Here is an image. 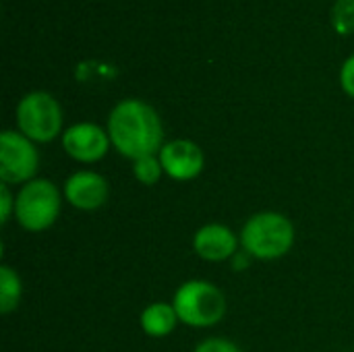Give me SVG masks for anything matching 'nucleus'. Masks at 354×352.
<instances>
[{"label": "nucleus", "mask_w": 354, "mask_h": 352, "mask_svg": "<svg viewBox=\"0 0 354 352\" xmlns=\"http://www.w3.org/2000/svg\"><path fill=\"white\" fill-rule=\"evenodd\" d=\"M66 201L79 210H97L108 199V183L95 172H77L64 185Z\"/></svg>", "instance_id": "obj_9"}, {"label": "nucleus", "mask_w": 354, "mask_h": 352, "mask_svg": "<svg viewBox=\"0 0 354 352\" xmlns=\"http://www.w3.org/2000/svg\"><path fill=\"white\" fill-rule=\"evenodd\" d=\"M195 352H241L232 342L228 340H222V338H209L205 342H201Z\"/></svg>", "instance_id": "obj_15"}, {"label": "nucleus", "mask_w": 354, "mask_h": 352, "mask_svg": "<svg viewBox=\"0 0 354 352\" xmlns=\"http://www.w3.org/2000/svg\"><path fill=\"white\" fill-rule=\"evenodd\" d=\"M340 81H342V89L354 98V56H351L344 62L342 73H340Z\"/></svg>", "instance_id": "obj_16"}, {"label": "nucleus", "mask_w": 354, "mask_h": 352, "mask_svg": "<svg viewBox=\"0 0 354 352\" xmlns=\"http://www.w3.org/2000/svg\"><path fill=\"white\" fill-rule=\"evenodd\" d=\"M241 241L249 255L259 259H276L290 251L295 243V228L282 214L263 212L245 224Z\"/></svg>", "instance_id": "obj_2"}, {"label": "nucleus", "mask_w": 354, "mask_h": 352, "mask_svg": "<svg viewBox=\"0 0 354 352\" xmlns=\"http://www.w3.org/2000/svg\"><path fill=\"white\" fill-rule=\"evenodd\" d=\"M66 154L79 162H97L108 151V135L93 122H79L66 129L62 135Z\"/></svg>", "instance_id": "obj_7"}, {"label": "nucleus", "mask_w": 354, "mask_h": 352, "mask_svg": "<svg viewBox=\"0 0 354 352\" xmlns=\"http://www.w3.org/2000/svg\"><path fill=\"white\" fill-rule=\"evenodd\" d=\"M332 23L338 33L346 35L354 31V0H336L332 8Z\"/></svg>", "instance_id": "obj_14"}, {"label": "nucleus", "mask_w": 354, "mask_h": 352, "mask_svg": "<svg viewBox=\"0 0 354 352\" xmlns=\"http://www.w3.org/2000/svg\"><path fill=\"white\" fill-rule=\"evenodd\" d=\"M0 205H2V214H0L2 218H0V222L6 224L8 218H10V210H12V197L8 193V187L6 185H0Z\"/></svg>", "instance_id": "obj_17"}, {"label": "nucleus", "mask_w": 354, "mask_h": 352, "mask_svg": "<svg viewBox=\"0 0 354 352\" xmlns=\"http://www.w3.org/2000/svg\"><path fill=\"white\" fill-rule=\"evenodd\" d=\"M135 178L143 185H156L162 176V162L160 158H153V156H145V158H139L135 160Z\"/></svg>", "instance_id": "obj_13"}, {"label": "nucleus", "mask_w": 354, "mask_h": 352, "mask_svg": "<svg viewBox=\"0 0 354 352\" xmlns=\"http://www.w3.org/2000/svg\"><path fill=\"white\" fill-rule=\"evenodd\" d=\"M21 299V278L8 266L0 268V311L8 315Z\"/></svg>", "instance_id": "obj_12"}, {"label": "nucleus", "mask_w": 354, "mask_h": 352, "mask_svg": "<svg viewBox=\"0 0 354 352\" xmlns=\"http://www.w3.org/2000/svg\"><path fill=\"white\" fill-rule=\"evenodd\" d=\"M37 170V151L25 135L4 131L0 135V178L8 183H29Z\"/></svg>", "instance_id": "obj_6"}, {"label": "nucleus", "mask_w": 354, "mask_h": 352, "mask_svg": "<svg viewBox=\"0 0 354 352\" xmlns=\"http://www.w3.org/2000/svg\"><path fill=\"white\" fill-rule=\"evenodd\" d=\"M15 212L19 224L29 232H41L50 228L60 212L58 189L44 178L29 180L17 195Z\"/></svg>", "instance_id": "obj_4"}, {"label": "nucleus", "mask_w": 354, "mask_h": 352, "mask_svg": "<svg viewBox=\"0 0 354 352\" xmlns=\"http://www.w3.org/2000/svg\"><path fill=\"white\" fill-rule=\"evenodd\" d=\"M193 249L199 257L207 261H224L234 257L236 253V239L234 234L222 224H207L197 230L193 239Z\"/></svg>", "instance_id": "obj_10"}, {"label": "nucleus", "mask_w": 354, "mask_h": 352, "mask_svg": "<svg viewBox=\"0 0 354 352\" xmlns=\"http://www.w3.org/2000/svg\"><path fill=\"white\" fill-rule=\"evenodd\" d=\"M17 122L21 133L31 141H52L62 127V112L58 102L46 91L27 93L17 108Z\"/></svg>", "instance_id": "obj_5"}, {"label": "nucleus", "mask_w": 354, "mask_h": 352, "mask_svg": "<svg viewBox=\"0 0 354 352\" xmlns=\"http://www.w3.org/2000/svg\"><path fill=\"white\" fill-rule=\"evenodd\" d=\"M176 309L166 303H153L141 313V328L147 336L164 338L176 328Z\"/></svg>", "instance_id": "obj_11"}, {"label": "nucleus", "mask_w": 354, "mask_h": 352, "mask_svg": "<svg viewBox=\"0 0 354 352\" xmlns=\"http://www.w3.org/2000/svg\"><path fill=\"white\" fill-rule=\"evenodd\" d=\"M160 162L174 180H191L203 170V151L187 139H176L160 149Z\"/></svg>", "instance_id": "obj_8"}, {"label": "nucleus", "mask_w": 354, "mask_h": 352, "mask_svg": "<svg viewBox=\"0 0 354 352\" xmlns=\"http://www.w3.org/2000/svg\"><path fill=\"white\" fill-rule=\"evenodd\" d=\"M108 135L114 147L133 160L153 156L164 147L162 120L158 112L141 100H124L110 112Z\"/></svg>", "instance_id": "obj_1"}, {"label": "nucleus", "mask_w": 354, "mask_h": 352, "mask_svg": "<svg viewBox=\"0 0 354 352\" xmlns=\"http://www.w3.org/2000/svg\"><path fill=\"white\" fill-rule=\"evenodd\" d=\"M176 315L180 322L193 328H209L218 324L226 313V299L220 288L209 282L191 280L183 284L174 295Z\"/></svg>", "instance_id": "obj_3"}]
</instances>
